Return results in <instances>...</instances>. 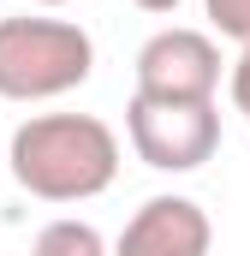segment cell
Listing matches in <instances>:
<instances>
[{
    "label": "cell",
    "mask_w": 250,
    "mask_h": 256,
    "mask_svg": "<svg viewBox=\"0 0 250 256\" xmlns=\"http://www.w3.org/2000/svg\"><path fill=\"white\" fill-rule=\"evenodd\" d=\"M30 256H114V250H108V238H102L90 220L60 214V220H48V226L36 232V250Z\"/></svg>",
    "instance_id": "8992f818"
},
{
    "label": "cell",
    "mask_w": 250,
    "mask_h": 256,
    "mask_svg": "<svg viewBox=\"0 0 250 256\" xmlns=\"http://www.w3.org/2000/svg\"><path fill=\"white\" fill-rule=\"evenodd\" d=\"M125 131H131L137 161H149L155 173H196L220 149V114H214V102L131 96L125 102Z\"/></svg>",
    "instance_id": "3957f363"
},
{
    "label": "cell",
    "mask_w": 250,
    "mask_h": 256,
    "mask_svg": "<svg viewBox=\"0 0 250 256\" xmlns=\"http://www.w3.org/2000/svg\"><path fill=\"white\" fill-rule=\"evenodd\" d=\"M202 12H208V24H214L226 42L250 48V0H202Z\"/></svg>",
    "instance_id": "52a82bcc"
},
{
    "label": "cell",
    "mask_w": 250,
    "mask_h": 256,
    "mask_svg": "<svg viewBox=\"0 0 250 256\" xmlns=\"http://www.w3.org/2000/svg\"><path fill=\"white\" fill-rule=\"evenodd\" d=\"M6 161L42 202H90L120 179V137L96 114H36L12 131Z\"/></svg>",
    "instance_id": "6da1fadb"
},
{
    "label": "cell",
    "mask_w": 250,
    "mask_h": 256,
    "mask_svg": "<svg viewBox=\"0 0 250 256\" xmlns=\"http://www.w3.org/2000/svg\"><path fill=\"white\" fill-rule=\"evenodd\" d=\"M232 108L250 120V48L238 54V66H232Z\"/></svg>",
    "instance_id": "ba28073f"
},
{
    "label": "cell",
    "mask_w": 250,
    "mask_h": 256,
    "mask_svg": "<svg viewBox=\"0 0 250 256\" xmlns=\"http://www.w3.org/2000/svg\"><path fill=\"white\" fill-rule=\"evenodd\" d=\"M96 72V42L72 18H0V96L54 102Z\"/></svg>",
    "instance_id": "7a4b0ae2"
},
{
    "label": "cell",
    "mask_w": 250,
    "mask_h": 256,
    "mask_svg": "<svg viewBox=\"0 0 250 256\" xmlns=\"http://www.w3.org/2000/svg\"><path fill=\"white\" fill-rule=\"evenodd\" d=\"M208 244H214V226H208L202 202L149 196L114 238V256H208Z\"/></svg>",
    "instance_id": "5b68a950"
},
{
    "label": "cell",
    "mask_w": 250,
    "mask_h": 256,
    "mask_svg": "<svg viewBox=\"0 0 250 256\" xmlns=\"http://www.w3.org/2000/svg\"><path fill=\"white\" fill-rule=\"evenodd\" d=\"M137 6H143V12H173L179 0H137Z\"/></svg>",
    "instance_id": "9c48e42d"
},
{
    "label": "cell",
    "mask_w": 250,
    "mask_h": 256,
    "mask_svg": "<svg viewBox=\"0 0 250 256\" xmlns=\"http://www.w3.org/2000/svg\"><path fill=\"white\" fill-rule=\"evenodd\" d=\"M30 6H66V0H30Z\"/></svg>",
    "instance_id": "30bf717a"
},
{
    "label": "cell",
    "mask_w": 250,
    "mask_h": 256,
    "mask_svg": "<svg viewBox=\"0 0 250 256\" xmlns=\"http://www.w3.org/2000/svg\"><path fill=\"white\" fill-rule=\"evenodd\" d=\"M220 90V48L202 30H155L137 48V96L155 102H214Z\"/></svg>",
    "instance_id": "277c9868"
}]
</instances>
